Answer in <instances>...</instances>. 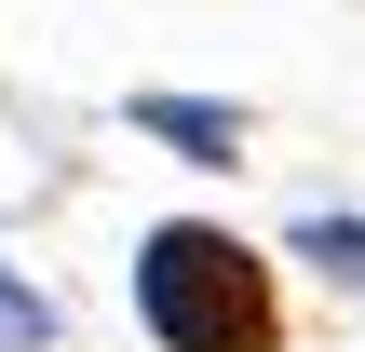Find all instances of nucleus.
Segmentation results:
<instances>
[{
    "mask_svg": "<svg viewBox=\"0 0 365 352\" xmlns=\"http://www.w3.org/2000/svg\"><path fill=\"white\" fill-rule=\"evenodd\" d=\"M41 339H54V312H41V298L0 271V352H41Z\"/></svg>",
    "mask_w": 365,
    "mask_h": 352,
    "instance_id": "nucleus-4",
    "label": "nucleus"
},
{
    "mask_svg": "<svg viewBox=\"0 0 365 352\" xmlns=\"http://www.w3.org/2000/svg\"><path fill=\"white\" fill-rule=\"evenodd\" d=\"M135 312H149L163 352H271V326H284L271 271L230 231H149L135 244Z\"/></svg>",
    "mask_w": 365,
    "mask_h": 352,
    "instance_id": "nucleus-1",
    "label": "nucleus"
},
{
    "mask_svg": "<svg viewBox=\"0 0 365 352\" xmlns=\"http://www.w3.org/2000/svg\"><path fill=\"white\" fill-rule=\"evenodd\" d=\"M298 258H312V271H339V285H365V217H312V231H298Z\"/></svg>",
    "mask_w": 365,
    "mask_h": 352,
    "instance_id": "nucleus-3",
    "label": "nucleus"
},
{
    "mask_svg": "<svg viewBox=\"0 0 365 352\" xmlns=\"http://www.w3.org/2000/svg\"><path fill=\"white\" fill-rule=\"evenodd\" d=\"M135 136L190 149V163H244V109H217V95H135Z\"/></svg>",
    "mask_w": 365,
    "mask_h": 352,
    "instance_id": "nucleus-2",
    "label": "nucleus"
}]
</instances>
